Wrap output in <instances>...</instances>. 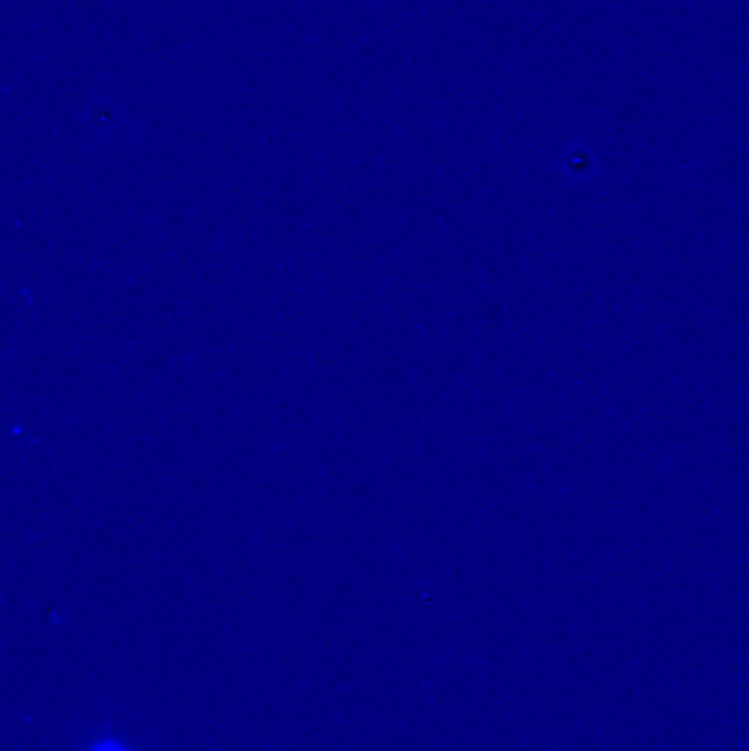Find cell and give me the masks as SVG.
Wrapping results in <instances>:
<instances>
[{
    "mask_svg": "<svg viewBox=\"0 0 749 751\" xmlns=\"http://www.w3.org/2000/svg\"><path fill=\"white\" fill-rule=\"evenodd\" d=\"M560 172L571 185H587L598 176L596 152L587 143L569 146L560 154Z\"/></svg>",
    "mask_w": 749,
    "mask_h": 751,
    "instance_id": "6da1fadb",
    "label": "cell"
},
{
    "mask_svg": "<svg viewBox=\"0 0 749 751\" xmlns=\"http://www.w3.org/2000/svg\"><path fill=\"white\" fill-rule=\"evenodd\" d=\"M86 751H130L128 745L119 739H113V737H106V739H99V741H93L88 745Z\"/></svg>",
    "mask_w": 749,
    "mask_h": 751,
    "instance_id": "7a4b0ae2",
    "label": "cell"
}]
</instances>
